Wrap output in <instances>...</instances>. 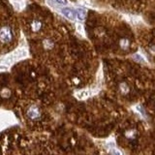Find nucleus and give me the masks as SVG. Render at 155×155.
Segmentation results:
<instances>
[{"label": "nucleus", "instance_id": "f03ea898", "mask_svg": "<svg viewBox=\"0 0 155 155\" xmlns=\"http://www.w3.org/2000/svg\"><path fill=\"white\" fill-rule=\"evenodd\" d=\"M26 115L31 120H38L41 117V111L37 106H31L30 108H28V110L26 111Z\"/></svg>", "mask_w": 155, "mask_h": 155}, {"label": "nucleus", "instance_id": "20e7f679", "mask_svg": "<svg viewBox=\"0 0 155 155\" xmlns=\"http://www.w3.org/2000/svg\"><path fill=\"white\" fill-rule=\"evenodd\" d=\"M43 27V23L41 20H33L31 23H30V29L33 32H39Z\"/></svg>", "mask_w": 155, "mask_h": 155}, {"label": "nucleus", "instance_id": "9b49d317", "mask_svg": "<svg viewBox=\"0 0 155 155\" xmlns=\"http://www.w3.org/2000/svg\"><path fill=\"white\" fill-rule=\"evenodd\" d=\"M54 2L58 4V5H66L67 0H54Z\"/></svg>", "mask_w": 155, "mask_h": 155}, {"label": "nucleus", "instance_id": "f257e3e1", "mask_svg": "<svg viewBox=\"0 0 155 155\" xmlns=\"http://www.w3.org/2000/svg\"><path fill=\"white\" fill-rule=\"evenodd\" d=\"M14 39V32L10 26L8 25H2L0 27V42L4 44L11 43Z\"/></svg>", "mask_w": 155, "mask_h": 155}, {"label": "nucleus", "instance_id": "7ed1b4c3", "mask_svg": "<svg viewBox=\"0 0 155 155\" xmlns=\"http://www.w3.org/2000/svg\"><path fill=\"white\" fill-rule=\"evenodd\" d=\"M61 13L67 19L71 20H74L77 18V11L72 9V8H64V9L61 10Z\"/></svg>", "mask_w": 155, "mask_h": 155}, {"label": "nucleus", "instance_id": "0eeeda50", "mask_svg": "<svg viewBox=\"0 0 155 155\" xmlns=\"http://www.w3.org/2000/svg\"><path fill=\"white\" fill-rule=\"evenodd\" d=\"M129 45H130V42H129L128 39H126V38H121L119 40V46H120V48H121V49H124V50L128 49Z\"/></svg>", "mask_w": 155, "mask_h": 155}, {"label": "nucleus", "instance_id": "6e6552de", "mask_svg": "<svg viewBox=\"0 0 155 155\" xmlns=\"http://www.w3.org/2000/svg\"><path fill=\"white\" fill-rule=\"evenodd\" d=\"M87 16V11L84 9H78L77 10V18L80 20H84Z\"/></svg>", "mask_w": 155, "mask_h": 155}, {"label": "nucleus", "instance_id": "1a4fd4ad", "mask_svg": "<svg viewBox=\"0 0 155 155\" xmlns=\"http://www.w3.org/2000/svg\"><path fill=\"white\" fill-rule=\"evenodd\" d=\"M119 90L122 94H127L129 91H130V88H129L126 83H121L119 84Z\"/></svg>", "mask_w": 155, "mask_h": 155}, {"label": "nucleus", "instance_id": "39448f33", "mask_svg": "<svg viewBox=\"0 0 155 155\" xmlns=\"http://www.w3.org/2000/svg\"><path fill=\"white\" fill-rule=\"evenodd\" d=\"M93 94V91L92 90H89V89H85V90H81V91L78 92L76 94V97L78 99H85L89 96H91Z\"/></svg>", "mask_w": 155, "mask_h": 155}, {"label": "nucleus", "instance_id": "423d86ee", "mask_svg": "<svg viewBox=\"0 0 155 155\" xmlns=\"http://www.w3.org/2000/svg\"><path fill=\"white\" fill-rule=\"evenodd\" d=\"M53 46H54V43L53 40H50V39H46V40L43 41V47H44L46 50L53 49Z\"/></svg>", "mask_w": 155, "mask_h": 155}, {"label": "nucleus", "instance_id": "9d476101", "mask_svg": "<svg viewBox=\"0 0 155 155\" xmlns=\"http://www.w3.org/2000/svg\"><path fill=\"white\" fill-rule=\"evenodd\" d=\"M125 136L128 138V139H130V140L134 139V136H135V131H134V130H129V131H127V132L125 133Z\"/></svg>", "mask_w": 155, "mask_h": 155}]
</instances>
